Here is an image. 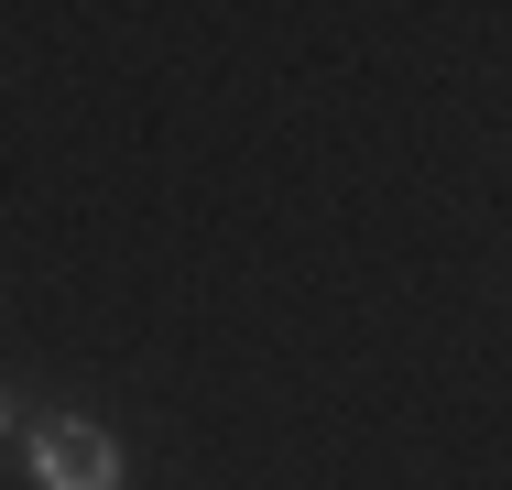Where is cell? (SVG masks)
Wrapping results in <instances>:
<instances>
[{
    "mask_svg": "<svg viewBox=\"0 0 512 490\" xmlns=\"http://www.w3.org/2000/svg\"><path fill=\"white\" fill-rule=\"evenodd\" d=\"M22 480L33 490H120L131 458H120V436L88 425V414H33V425H22Z\"/></svg>",
    "mask_w": 512,
    "mask_h": 490,
    "instance_id": "obj_1",
    "label": "cell"
},
{
    "mask_svg": "<svg viewBox=\"0 0 512 490\" xmlns=\"http://www.w3.org/2000/svg\"><path fill=\"white\" fill-rule=\"evenodd\" d=\"M11 425H22V403H11V392H0V436H11Z\"/></svg>",
    "mask_w": 512,
    "mask_h": 490,
    "instance_id": "obj_2",
    "label": "cell"
}]
</instances>
